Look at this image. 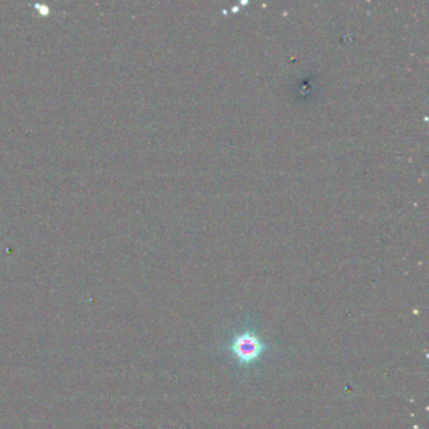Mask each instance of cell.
<instances>
[{
    "label": "cell",
    "mask_w": 429,
    "mask_h": 429,
    "mask_svg": "<svg viewBox=\"0 0 429 429\" xmlns=\"http://www.w3.org/2000/svg\"><path fill=\"white\" fill-rule=\"evenodd\" d=\"M229 350L240 364L251 365L260 360V357L265 354L266 345L254 332L246 330L232 338Z\"/></svg>",
    "instance_id": "6da1fadb"
}]
</instances>
